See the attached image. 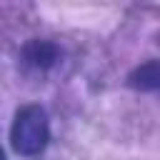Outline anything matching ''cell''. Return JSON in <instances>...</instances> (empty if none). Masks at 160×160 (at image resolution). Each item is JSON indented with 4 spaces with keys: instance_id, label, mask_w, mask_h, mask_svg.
Here are the masks:
<instances>
[{
    "instance_id": "1",
    "label": "cell",
    "mask_w": 160,
    "mask_h": 160,
    "mask_svg": "<svg viewBox=\"0 0 160 160\" xmlns=\"http://www.w3.org/2000/svg\"><path fill=\"white\" fill-rule=\"evenodd\" d=\"M50 142V120L40 105L18 108L10 125V148L22 158L40 155Z\"/></svg>"
},
{
    "instance_id": "2",
    "label": "cell",
    "mask_w": 160,
    "mask_h": 160,
    "mask_svg": "<svg viewBox=\"0 0 160 160\" xmlns=\"http://www.w3.org/2000/svg\"><path fill=\"white\" fill-rule=\"evenodd\" d=\"M20 58H22V65H28L30 70H38V72H45L50 68L58 65L60 60V48L50 40H28L20 50Z\"/></svg>"
},
{
    "instance_id": "3",
    "label": "cell",
    "mask_w": 160,
    "mask_h": 160,
    "mask_svg": "<svg viewBox=\"0 0 160 160\" xmlns=\"http://www.w3.org/2000/svg\"><path fill=\"white\" fill-rule=\"evenodd\" d=\"M128 85L135 90H160V58L138 65L128 75Z\"/></svg>"
}]
</instances>
